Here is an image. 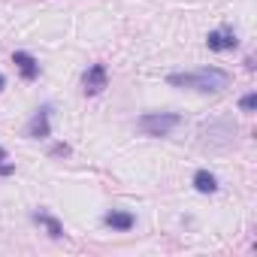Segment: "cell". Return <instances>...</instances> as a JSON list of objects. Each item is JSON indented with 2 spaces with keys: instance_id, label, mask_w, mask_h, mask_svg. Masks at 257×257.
Instances as JSON below:
<instances>
[{
  "instance_id": "cell-1",
  "label": "cell",
  "mask_w": 257,
  "mask_h": 257,
  "mask_svg": "<svg viewBox=\"0 0 257 257\" xmlns=\"http://www.w3.org/2000/svg\"><path fill=\"white\" fill-rule=\"evenodd\" d=\"M167 82L173 88H194V91H203V94H218L230 85V73L218 70V67H203L197 73H170Z\"/></svg>"
},
{
  "instance_id": "cell-2",
  "label": "cell",
  "mask_w": 257,
  "mask_h": 257,
  "mask_svg": "<svg viewBox=\"0 0 257 257\" xmlns=\"http://www.w3.org/2000/svg\"><path fill=\"white\" fill-rule=\"evenodd\" d=\"M179 124H182V115H176V112H146L140 118V131L146 137H167Z\"/></svg>"
},
{
  "instance_id": "cell-3",
  "label": "cell",
  "mask_w": 257,
  "mask_h": 257,
  "mask_svg": "<svg viewBox=\"0 0 257 257\" xmlns=\"http://www.w3.org/2000/svg\"><path fill=\"white\" fill-rule=\"evenodd\" d=\"M28 137H31V140H46V137H52V106H43V109L31 118Z\"/></svg>"
},
{
  "instance_id": "cell-4",
  "label": "cell",
  "mask_w": 257,
  "mask_h": 257,
  "mask_svg": "<svg viewBox=\"0 0 257 257\" xmlns=\"http://www.w3.org/2000/svg\"><path fill=\"white\" fill-rule=\"evenodd\" d=\"M82 85H85V94H100L106 85H109V73H106V67L103 64H91L88 67V73H85V79H82Z\"/></svg>"
},
{
  "instance_id": "cell-5",
  "label": "cell",
  "mask_w": 257,
  "mask_h": 257,
  "mask_svg": "<svg viewBox=\"0 0 257 257\" xmlns=\"http://www.w3.org/2000/svg\"><path fill=\"white\" fill-rule=\"evenodd\" d=\"M206 46H209L212 52H230V49L239 46V40H236L233 28H218V31H212V34L206 37Z\"/></svg>"
},
{
  "instance_id": "cell-6",
  "label": "cell",
  "mask_w": 257,
  "mask_h": 257,
  "mask_svg": "<svg viewBox=\"0 0 257 257\" xmlns=\"http://www.w3.org/2000/svg\"><path fill=\"white\" fill-rule=\"evenodd\" d=\"M103 224H106V227H112V230H121V233H127V230H134L137 218H134L131 212L112 209V212H106V215H103Z\"/></svg>"
},
{
  "instance_id": "cell-7",
  "label": "cell",
  "mask_w": 257,
  "mask_h": 257,
  "mask_svg": "<svg viewBox=\"0 0 257 257\" xmlns=\"http://www.w3.org/2000/svg\"><path fill=\"white\" fill-rule=\"evenodd\" d=\"M13 64L22 70V76H25L28 82H34V79L40 76V64H37V58H34L31 52H16V55H13Z\"/></svg>"
},
{
  "instance_id": "cell-8",
  "label": "cell",
  "mask_w": 257,
  "mask_h": 257,
  "mask_svg": "<svg viewBox=\"0 0 257 257\" xmlns=\"http://www.w3.org/2000/svg\"><path fill=\"white\" fill-rule=\"evenodd\" d=\"M194 188H197L200 194H215V191H218V179H215L209 170H197V173H194Z\"/></svg>"
},
{
  "instance_id": "cell-9",
  "label": "cell",
  "mask_w": 257,
  "mask_h": 257,
  "mask_svg": "<svg viewBox=\"0 0 257 257\" xmlns=\"http://www.w3.org/2000/svg\"><path fill=\"white\" fill-rule=\"evenodd\" d=\"M34 221L46 224V230H49V236H52V239H61V236H64V227H61V221H58V218H52V215H46V212H37V215H34Z\"/></svg>"
},
{
  "instance_id": "cell-10",
  "label": "cell",
  "mask_w": 257,
  "mask_h": 257,
  "mask_svg": "<svg viewBox=\"0 0 257 257\" xmlns=\"http://www.w3.org/2000/svg\"><path fill=\"white\" fill-rule=\"evenodd\" d=\"M16 173V164L10 161V155H7V149L0 146V176H13Z\"/></svg>"
},
{
  "instance_id": "cell-11",
  "label": "cell",
  "mask_w": 257,
  "mask_h": 257,
  "mask_svg": "<svg viewBox=\"0 0 257 257\" xmlns=\"http://www.w3.org/2000/svg\"><path fill=\"white\" fill-rule=\"evenodd\" d=\"M239 109H242V112H254V109H257V94H245V97L239 100Z\"/></svg>"
},
{
  "instance_id": "cell-12",
  "label": "cell",
  "mask_w": 257,
  "mask_h": 257,
  "mask_svg": "<svg viewBox=\"0 0 257 257\" xmlns=\"http://www.w3.org/2000/svg\"><path fill=\"white\" fill-rule=\"evenodd\" d=\"M4 85H7V79H4V73H0V91H4Z\"/></svg>"
}]
</instances>
